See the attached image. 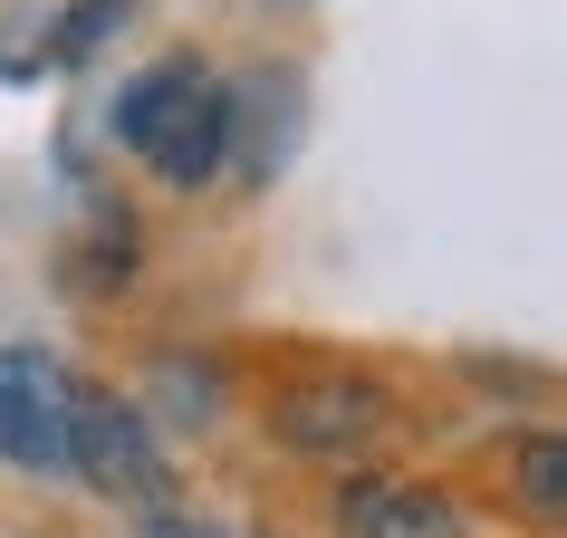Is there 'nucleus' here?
Instances as JSON below:
<instances>
[{"label": "nucleus", "mask_w": 567, "mask_h": 538, "mask_svg": "<svg viewBox=\"0 0 567 538\" xmlns=\"http://www.w3.org/2000/svg\"><path fill=\"white\" fill-rule=\"evenodd\" d=\"M509 500L567 529V433H529V443H509Z\"/></svg>", "instance_id": "39448f33"}, {"label": "nucleus", "mask_w": 567, "mask_h": 538, "mask_svg": "<svg viewBox=\"0 0 567 538\" xmlns=\"http://www.w3.org/2000/svg\"><path fill=\"white\" fill-rule=\"evenodd\" d=\"M154 538H212V529H183V519H164V529H154Z\"/></svg>", "instance_id": "0eeeda50"}, {"label": "nucleus", "mask_w": 567, "mask_h": 538, "mask_svg": "<svg viewBox=\"0 0 567 538\" xmlns=\"http://www.w3.org/2000/svg\"><path fill=\"white\" fill-rule=\"evenodd\" d=\"M269 433L289 452L347 462V452H365V443L394 433V404H385V385H365V375H299V385L269 394Z\"/></svg>", "instance_id": "7ed1b4c3"}, {"label": "nucleus", "mask_w": 567, "mask_h": 538, "mask_svg": "<svg viewBox=\"0 0 567 538\" xmlns=\"http://www.w3.org/2000/svg\"><path fill=\"white\" fill-rule=\"evenodd\" d=\"M78 472L106 490L116 509L135 519H174V472H164V452H154V423L106 385H78Z\"/></svg>", "instance_id": "f257e3e1"}, {"label": "nucleus", "mask_w": 567, "mask_h": 538, "mask_svg": "<svg viewBox=\"0 0 567 538\" xmlns=\"http://www.w3.org/2000/svg\"><path fill=\"white\" fill-rule=\"evenodd\" d=\"M337 538H462V509L423 480H347L337 490Z\"/></svg>", "instance_id": "20e7f679"}, {"label": "nucleus", "mask_w": 567, "mask_h": 538, "mask_svg": "<svg viewBox=\"0 0 567 538\" xmlns=\"http://www.w3.org/2000/svg\"><path fill=\"white\" fill-rule=\"evenodd\" d=\"M116 20H125V0H68V10H59V30H49V59H59V68H78V59L96 49V39L116 30Z\"/></svg>", "instance_id": "423d86ee"}, {"label": "nucleus", "mask_w": 567, "mask_h": 538, "mask_svg": "<svg viewBox=\"0 0 567 538\" xmlns=\"http://www.w3.org/2000/svg\"><path fill=\"white\" fill-rule=\"evenodd\" d=\"M0 462L78 472V385L39 346H0Z\"/></svg>", "instance_id": "f03ea898"}]
</instances>
